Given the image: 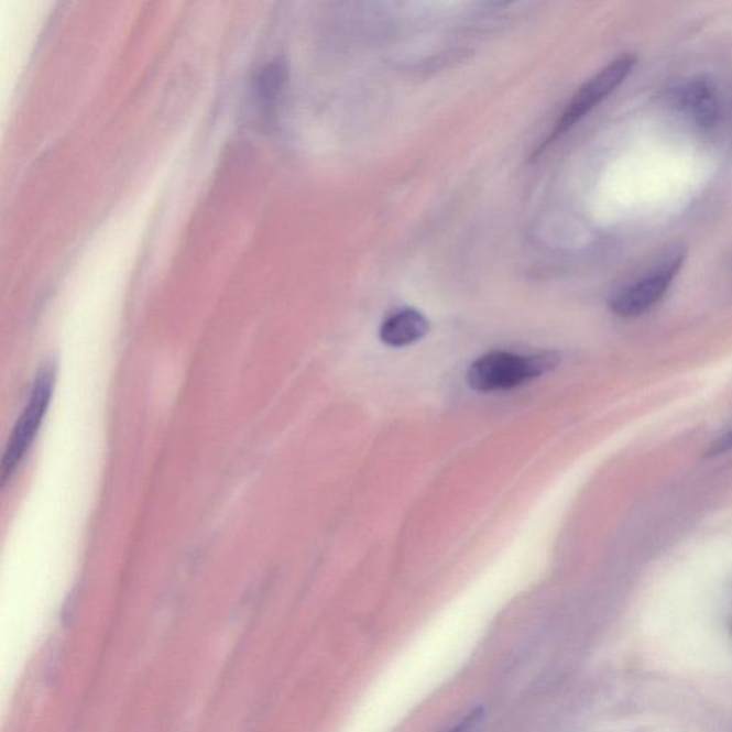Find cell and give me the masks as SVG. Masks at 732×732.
Listing matches in <instances>:
<instances>
[{"label": "cell", "instance_id": "obj_1", "mask_svg": "<svg viewBox=\"0 0 732 732\" xmlns=\"http://www.w3.org/2000/svg\"><path fill=\"white\" fill-rule=\"evenodd\" d=\"M687 253L673 248L665 252L643 274L626 282L612 294L610 308L621 318H638L654 309L676 281L682 270Z\"/></svg>", "mask_w": 732, "mask_h": 732}, {"label": "cell", "instance_id": "obj_2", "mask_svg": "<svg viewBox=\"0 0 732 732\" xmlns=\"http://www.w3.org/2000/svg\"><path fill=\"white\" fill-rule=\"evenodd\" d=\"M559 363L557 352L516 356L504 351L487 353L472 363L467 373L468 385L478 392L511 390L537 380L555 370Z\"/></svg>", "mask_w": 732, "mask_h": 732}, {"label": "cell", "instance_id": "obj_3", "mask_svg": "<svg viewBox=\"0 0 732 732\" xmlns=\"http://www.w3.org/2000/svg\"><path fill=\"white\" fill-rule=\"evenodd\" d=\"M636 64V56L633 54H624L615 57L610 62L605 68L598 72L590 80L577 90L573 98L569 100L566 111L562 112L561 118L558 119L553 132L545 139L543 145L537 150V155L545 151V148L551 145L553 142L558 141L559 138L566 135L577 123H580L588 113L594 111L598 105L604 102L610 95L614 94L620 88L625 79L629 78L631 72L634 70Z\"/></svg>", "mask_w": 732, "mask_h": 732}, {"label": "cell", "instance_id": "obj_4", "mask_svg": "<svg viewBox=\"0 0 732 732\" xmlns=\"http://www.w3.org/2000/svg\"><path fill=\"white\" fill-rule=\"evenodd\" d=\"M55 372L54 365H45L37 373L25 411L19 416L7 449H4L2 468H0L2 485L7 484L9 478L17 472L19 463L25 458L33 441H35L37 430H40L46 411L50 408L52 394H54Z\"/></svg>", "mask_w": 732, "mask_h": 732}, {"label": "cell", "instance_id": "obj_5", "mask_svg": "<svg viewBox=\"0 0 732 732\" xmlns=\"http://www.w3.org/2000/svg\"><path fill=\"white\" fill-rule=\"evenodd\" d=\"M679 103L698 127L710 129L720 121L719 89L708 78H696L684 85L679 92Z\"/></svg>", "mask_w": 732, "mask_h": 732}, {"label": "cell", "instance_id": "obj_6", "mask_svg": "<svg viewBox=\"0 0 732 732\" xmlns=\"http://www.w3.org/2000/svg\"><path fill=\"white\" fill-rule=\"evenodd\" d=\"M429 331L428 319L415 309H402L392 314L381 325V341L390 347L411 346Z\"/></svg>", "mask_w": 732, "mask_h": 732}, {"label": "cell", "instance_id": "obj_7", "mask_svg": "<svg viewBox=\"0 0 732 732\" xmlns=\"http://www.w3.org/2000/svg\"><path fill=\"white\" fill-rule=\"evenodd\" d=\"M732 449V427L729 430H725L721 437L715 438L714 441L708 447L706 456L715 457L722 456Z\"/></svg>", "mask_w": 732, "mask_h": 732}, {"label": "cell", "instance_id": "obj_8", "mask_svg": "<svg viewBox=\"0 0 732 732\" xmlns=\"http://www.w3.org/2000/svg\"><path fill=\"white\" fill-rule=\"evenodd\" d=\"M481 712V708L472 710L470 714L463 717L458 724L454 725L452 729H449L447 732H472L477 729V725L480 724L482 717Z\"/></svg>", "mask_w": 732, "mask_h": 732}]
</instances>
